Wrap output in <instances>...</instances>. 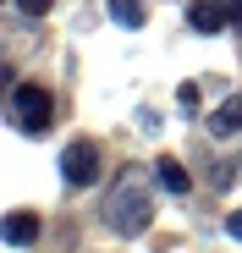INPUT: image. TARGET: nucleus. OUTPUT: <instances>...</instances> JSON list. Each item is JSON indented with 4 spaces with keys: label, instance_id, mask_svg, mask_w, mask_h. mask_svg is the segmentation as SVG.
<instances>
[{
    "label": "nucleus",
    "instance_id": "nucleus-13",
    "mask_svg": "<svg viewBox=\"0 0 242 253\" xmlns=\"http://www.w3.org/2000/svg\"><path fill=\"white\" fill-rule=\"evenodd\" d=\"M226 11H231V22H242V0H226Z\"/></svg>",
    "mask_w": 242,
    "mask_h": 253
},
{
    "label": "nucleus",
    "instance_id": "nucleus-10",
    "mask_svg": "<svg viewBox=\"0 0 242 253\" xmlns=\"http://www.w3.org/2000/svg\"><path fill=\"white\" fill-rule=\"evenodd\" d=\"M17 6H22V11H28V17H44V11H50V6H55V0H17Z\"/></svg>",
    "mask_w": 242,
    "mask_h": 253
},
{
    "label": "nucleus",
    "instance_id": "nucleus-11",
    "mask_svg": "<svg viewBox=\"0 0 242 253\" xmlns=\"http://www.w3.org/2000/svg\"><path fill=\"white\" fill-rule=\"evenodd\" d=\"M226 231H231V237L242 242V209H237V215H226Z\"/></svg>",
    "mask_w": 242,
    "mask_h": 253
},
{
    "label": "nucleus",
    "instance_id": "nucleus-1",
    "mask_svg": "<svg viewBox=\"0 0 242 253\" xmlns=\"http://www.w3.org/2000/svg\"><path fill=\"white\" fill-rule=\"evenodd\" d=\"M149 220H154L149 171H143V165H127V171L116 176V187L105 193V226L116 237H138V231H149Z\"/></svg>",
    "mask_w": 242,
    "mask_h": 253
},
{
    "label": "nucleus",
    "instance_id": "nucleus-8",
    "mask_svg": "<svg viewBox=\"0 0 242 253\" xmlns=\"http://www.w3.org/2000/svg\"><path fill=\"white\" fill-rule=\"evenodd\" d=\"M160 187H165V193H187L193 182H187V171H182L176 160H160Z\"/></svg>",
    "mask_w": 242,
    "mask_h": 253
},
{
    "label": "nucleus",
    "instance_id": "nucleus-12",
    "mask_svg": "<svg viewBox=\"0 0 242 253\" xmlns=\"http://www.w3.org/2000/svg\"><path fill=\"white\" fill-rule=\"evenodd\" d=\"M0 94H11V66L0 61Z\"/></svg>",
    "mask_w": 242,
    "mask_h": 253
},
{
    "label": "nucleus",
    "instance_id": "nucleus-6",
    "mask_svg": "<svg viewBox=\"0 0 242 253\" xmlns=\"http://www.w3.org/2000/svg\"><path fill=\"white\" fill-rule=\"evenodd\" d=\"M0 237H6L11 248H28V242H39V220L33 215H6L0 220Z\"/></svg>",
    "mask_w": 242,
    "mask_h": 253
},
{
    "label": "nucleus",
    "instance_id": "nucleus-2",
    "mask_svg": "<svg viewBox=\"0 0 242 253\" xmlns=\"http://www.w3.org/2000/svg\"><path fill=\"white\" fill-rule=\"evenodd\" d=\"M6 110H11V126H22V132H44L50 126V116H55V99H50V88H33V83H17L11 88V99H6Z\"/></svg>",
    "mask_w": 242,
    "mask_h": 253
},
{
    "label": "nucleus",
    "instance_id": "nucleus-5",
    "mask_svg": "<svg viewBox=\"0 0 242 253\" xmlns=\"http://www.w3.org/2000/svg\"><path fill=\"white\" fill-rule=\"evenodd\" d=\"M209 132L215 138H231V132H242V94H231L215 116H209Z\"/></svg>",
    "mask_w": 242,
    "mask_h": 253
},
{
    "label": "nucleus",
    "instance_id": "nucleus-7",
    "mask_svg": "<svg viewBox=\"0 0 242 253\" xmlns=\"http://www.w3.org/2000/svg\"><path fill=\"white\" fill-rule=\"evenodd\" d=\"M110 17L121 28H143V0H110Z\"/></svg>",
    "mask_w": 242,
    "mask_h": 253
},
{
    "label": "nucleus",
    "instance_id": "nucleus-3",
    "mask_svg": "<svg viewBox=\"0 0 242 253\" xmlns=\"http://www.w3.org/2000/svg\"><path fill=\"white\" fill-rule=\"evenodd\" d=\"M61 176H66L72 187H94V182H99V149H94L88 138L66 143V154H61Z\"/></svg>",
    "mask_w": 242,
    "mask_h": 253
},
{
    "label": "nucleus",
    "instance_id": "nucleus-4",
    "mask_svg": "<svg viewBox=\"0 0 242 253\" xmlns=\"http://www.w3.org/2000/svg\"><path fill=\"white\" fill-rule=\"evenodd\" d=\"M226 22H231V11L215 6V0H193L187 6V28L193 33H226Z\"/></svg>",
    "mask_w": 242,
    "mask_h": 253
},
{
    "label": "nucleus",
    "instance_id": "nucleus-9",
    "mask_svg": "<svg viewBox=\"0 0 242 253\" xmlns=\"http://www.w3.org/2000/svg\"><path fill=\"white\" fill-rule=\"evenodd\" d=\"M176 99H182L187 110H198V83H182V88H176Z\"/></svg>",
    "mask_w": 242,
    "mask_h": 253
}]
</instances>
